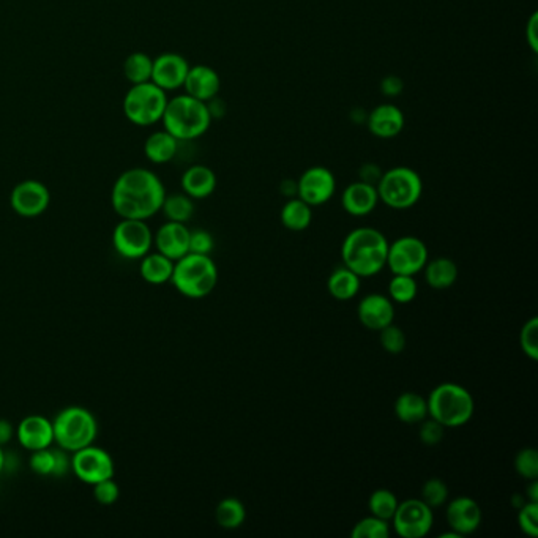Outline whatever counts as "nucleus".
Here are the masks:
<instances>
[{
  "label": "nucleus",
  "instance_id": "f257e3e1",
  "mask_svg": "<svg viewBox=\"0 0 538 538\" xmlns=\"http://www.w3.org/2000/svg\"><path fill=\"white\" fill-rule=\"evenodd\" d=\"M166 188L154 171L132 168L120 174L111 192V205L120 218L147 222L162 212Z\"/></svg>",
  "mask_w": 538,
  "mask_h": 538
},
{
  "label": "nucleus",
  "instance_id": "f03ea898",
  "mask_svg": "<svg viewBox=\"0 0 538 538\" xmlns=\"http://www.w3.org/2000/svg\"><path fill=\"white\" fill-rule=\"evenodd\" d=\"M389 246V240L381 231L374 227H357L343 240V265L362 280L379 275L387 265Z\"/></svg>",
  "mask_w": 538,
  "mask_h": 538
},
{
  "label": "nucleus",
  "instance_id": "7ed1b4c3",
  "mask_svg": "<svg viewBox=\"0 0 538 538\" xmlns=\"http://www.w3.org/2000/svg\"><path fill=\"white\" fill-rule=\"evenodd\" d=\"M207 103L196 100L188 94L174 96L168 100L164 114H163V126L171 133L180 143L194 141L209 132L212 125Z\"/></svg>",
  "mask_w": 538,
  "mask_h": 538
},
{
  "label": "nucleus",
  "instance_id": "20e7f679",
  "mask_svg": "<svg viewBox=\"0 0 538 538\" xmlns=\"http://www.w3.org/2000/svg\"><path fill=\"white\" fill-rule=\"evenodd\" d=\"M426 404L428 417L443 428H461L471 422L475 413L473 394L460 384H439L431 390Z\"/></svg>",
  "mask_w": 538,
  "mask_h": 538
},
{
  "label": "nucleus",
  "instance_id": "39448f33",
  "mask_svg": "<svg viewBox=\"0 0 538 538\" xmlns=\"http://www.w3.org/2000/svg\"><path fill=\"white\" fill-rule=\"evenodd\" d=\"M171 283L186 299H204L218 284V267L207 254L188 253L174 263Z\"/></svg>",
  "mask_w": 538,
  "mask_h": 538
},
{
  "label": "nucleus",
  "instance_id": "423d86ee",
  "mask_svg": "<svg viewBox=\"0 0 538 538\" xmlns=\"http://www.w3.org/2000/svg\"><path fill=\"white\" fill-rule=\"evenodd\" d=\"M53 430L57 447L75 453L95 443L98 422L89 409L83 406H68L55 415L53 420Z\"/></svg>",
  "mask_w": 538,
  "mask_h": 538
},
{
  "label": "nucleus",
  "instance_id": "0eeeda50",
  "mask_svg": "<svg viewBox=\"0 0 538 538\" xmlns=\"http://www.w3.org/2000/svg\"><path fill=\"white\" fill-rule=\"evenodd\" d=\"M379 203L394 210H407L419 203L423 194V180L417 171L407 166H395L383 173L377 182Z\"/></svg>",
  "mask_w": 538,
  "mask_h": 538
},
{
  "label": "nucleus",
  "instance_id": "6e6552de",
  "mask_svg": "<svg viewBox=\"0 0 538 538\" xmlns=\"http://www.w3.org/2000/svg\"><path fill=\"white\" fill-rule=\"evenodd\" d=\"M168 100V92L160 89L152 81L133 85L124 98V114L133 125H155L162 122Z\"/></svg>",
  "mask_w": 538,
  "mask_h": 538
},
{
  "label": "nucleus",
  "instance_id": "1a4fd4ad",
  "mask_svg": "<svg viewBox=\"0 0 538 538\" xmlns=\"http://www.w3.org/2000/svg\"><path fill=\"white\" fill-rule=\"evenodd\" d=\"M115 253L128 261H138L154 246V233L144 220L122 218L113 231Z\"/></svg>",
  "mask_w": 538,
  "mask_h": 538
},
{
  "label": "nucleus",
  "instance_id": "9d476101",
  "mask_svg": "<svg viewBox=\"0 0 538 538\" xmlns=\"http://www.w3.org/2000/svg\"><path fill=\"white\" fill-rule=\"evenodd\" d=\"M430 259L428 246L423 240L413 235H404L390 244L387 265L392 275H411L420 274Z\"/></svg>",
  "mask_w": 538,
  "mask_h": 538
},
{
  "label": "nucleus",
  "instance_id": "9b49d317",
  "mask_svg": "<svg viewBox=\"0 0 538 538\" xmlns=\"http://www.w3.org/2000/svg\"><path fill=\"white\" fill-rule=\"evenodd\" d=\"M392 529L401 538H423L434 524V513L422 499H406L398 503Z\"/></svg>",
  "mask_w": 538,
  "mask_h": 538
},
{
  "label": "nucleus",
  "instance_id": "f8f14e48",
  "mask_svg": "<svg viewBox=\"0 0 538 538\" xmlns=\"http://www.w3.org/2000/svg\"><path fill=\"white\" fill-rule=\"evenodd\" d=\"M72 473L83 483L94 484L115 475V463L108 450L89 445L72 453Z\"/></svg>",
  "mask_w": 538,
  "mask_h": 538
},
{
  "label": "nucleus",
  "instance_id": "ddd939ff",
  "mask_svg": "<svg viewBox=\"0 0 538 538\" xmlns=\"http://www.w3.org/2000/svg\"><path fill=\"white\" fill-rule=\"evenodd\" d=\"M297 188V198L312 207H319L335 196V175L325 166H312L300 175Z\"/></svg>",
  "mask_w": 538,
  "mask_h": 538
},
{
  "label": "nucleus",
  "instance_id": "4468645a",
  "mask_svg": "<svg viewBox=\"0 0 538 538\" xmlns=\"http://www.w3.org/2000/svg\"><path fill=\"white\" fill-rule=\"evenodd\" d=\"M51 193L40 180L27 179L19 182L10 194V205L23 218H36L48 210Z\"/></svg>",
  "mask_w": 538,
  "mask_h": 538
},
{
  "label": "nucleus",
  "instance_id": "2eb2a0df",
  "mask_svg": "<svg viewBox=\"0 0 538 538\" xmlns=\"http://www.w3.org/2000/svg\"><path fill=\"white\" fill-rule=\"evenodd\" d=\"M190 66L192 65L184 55L177 53H163L154 59L150 81L164 92L182 89Z\"/></svg>",
  "mask_w": 538,
  "mask_h": 538
},
{
  "label": "nucleus",
  "instance_id": "dca6fc26",
  "mask_svg": "<svg viewBox=\"0 0 538 538\" xmlns=\"http://www.w3.org/2000/svg\"><path fill=\"white\" fill-rule=\"evenodd\" d=\"M19 445L29 452L49 449L55 443L53 420L40 413H32L19 422L15 431Z\"/></svg>",
  "mask_w": 538,
  "mask_h": 538
},
{
  "label": "nucleus",
  "instance_id": "f3484780",
  "mask_svg": "<svg viewBox=\"0 0 538 538\" xmlns=\"http://www.w3.org/2000/svg\"><path fill=\"white\" fill-rule=\"evenodd\" d=\"M445 518L449 527L461 537L471 535L479 531L483 514L480 509L479 503L469 496H458L450 501L445 512Z\"/></svg>",
  "mask_w": 538,
  "mask_h": 538
},
{
  "label": "nucleus",
  "instance_id": "a211bd4d",
  "mask_svg": "<svg viewBox=\"0 0 538 538\" xmlns=\"http://www.w3.org/2000/svg\"><path fill=\"white\" fill-rule=\"evenodd\" d=\"M357 316L366 329L381 332L395 321V306L384 294H368L360 300Z\"/></svg>",
  "mask_w": 538,
  "mask_h": 538
},
{
  "label": "nucleus",
  "instance_id": "6ab92c4d",
  "mask_svg": "<svg viewBox=\"0 0 538 538\" xmlns=\"http://www.w3.org/2000/svg\"><path fill=\"white\" fill-rule=\"evenodd\" d=\"M190 229L185 223H164L154 234L156 252L173 259L174 263L190 253Z\"/></svg>",
  "mask_w": 538,
  "mask_h": 538
},
{
  "label": "nucleus",
  "instance_id": "aec40b11",
  "mask_svg": "<svg viewBox=\"0 0 538 538\" xmlns=\"http://www.w3.org/2000/svg\"><path fill=\"white\" fill-rule=\"evenodd\" d=\"M366 125L373 136L379 139H394L404 130V113L396 105L384 103L373 109L366 117Z\"/></svg>",
  "mask_w": 538,
  "mask_h": 538
},
{
  "label": "nucleus",
  "instance_id": "412c9836",
  "mask_svg": "<svg viewBox=\"0 0 538 538\" xmlns=\"http://www.w3.org/2000/svg\"><path fill=\"white\" fill-rule=\"evenodd\" d=\"M184 89L193 98L207 103L220 94L222 78L212 66L193 65L186 75Z\"/></svg>",
  "mask_w": 538,
  "mask_h": 538
},
{
  "label": "nucleus",
  "instance_id": "4be33fe9",
  "mask_svg": "<svg viewBox=\"0 0 538 538\" xmlns=\"http://www.w3.org/2000/svg\"><path fill=\"white\" fill-rule=\"evenodd\" d=\"M377 204H379V194H377L376 186L370 185L362 180H357L346 186L341 194V205L344 212L357 218L373 214L376 210Z\"/></svg>",
  "mask_w": 538,
  "mask_h": 538
},
{
  "label": "nucleus",
  "instance_id": "5701e85b",
  "mask_svg": "<svg viewBox=\"0 0 538 538\" xmlns=\"http://www.w3.org/2000/svg\"><path fill=\"white\" fill-rule=\"evenodd\" d=\"M216 184V174L204 164H193L180 179L182 190L192 199L209 198L215 192Z\"/></svg>",
  "mask_w": 538,
  "mask_h": 538
},
{
  "label": "nucleus",
  "instance_id": "b1692460",
  "mask_svg": "<svg viewBox=\"0 0 538 538\" xmlns=\"http://www.w3.org/2000/svg\"><path fill=\"white\" fill-rule=\"evenodd\" d=\"M180 141L166 130L152 133L144 144V154L150 163L164 164L173 162L179 154Z\"/></svg>",
  "mask_w": 538,
  "mask_h": 538
},
{
  "label": "nucleus",
  "instance_id": "393cba45",
  "mask_svg": "<svg viewBox=\"0 0 538 538\" xmlns=\"http://www.w3.org/2000/svg\"><path fill=\"white\" fill-rule=\"evenodd\" d=\"M139 274L144 282L160 286L171 283V276L174 272V261L164 256L162 253H147L145 256L139 259Z\"/></svg>",
  "mask_w": 538,
  "mask_h": 538
},
{
  "label": "nucleus",
  "instance_id": "a878e982",
  "mask_svg": "<svg viewBox=\"0 0 538 538\" xmlns=\"http://www.w3.org/2000/svg\"><path fill=\"white\" fill-rule=\"evenodd\" d=\"M422 272H425L428 286L436 291L450 289L458 280V265L450 257H436L431 261L428 259Z\"/></svg>",
  "mask_w": 538,
  "mask_h": 538
},
{
  "label": "nucleus",
  "instance_id": "bb28decb",
  "mask_svg": "<svg viewBox=\"0 0 538 538\" xmlns=\"http://www.w3.org/2000/svg\"><path fill=\"white\" fill-rule=\"evenodd\" d=\"M395 415L403 423L417 425L428 417V404L425 396L406 392L401 394L395 401Z\"/></svg>",
  "mask_w": 538,
  "mask_h": 538
},
{
  "label": "nucleus",
  "instance_id": "cd10ccee",
  "mask_svg": "<svg viewBox=\"0 0 538 538\" xmlns=\"http://www.w3.org/2000/svg\"><path fill=\"white\" fill-rule=\"evenodd\" d=\"M360 284H362V278L355 275L353 270L343 265L340 269L332 272L327 282V289L334 299L347 302L359 294Z\"/></svg>",
  "mask_w": 538,
  "mask_h": 538
},
{
  "label": "nucleus",
  "instance_id": "c85d7f7f",
  "mask_svg": "<svg viewBox=\"0 0 538 538\" xmlns=\"http://www.w3.org/2000/svg\"><path fill=\"white\" fill-rule=\"evenodd\" d=\"M280 220L289 231H305L313 222V207L300 198L287 199V203L283 205Z\"/></svg>",
  "mask_w": 538,
  "mask_h": 538
},
{
  "label": "nucleus",
  "instance_id": "c756f323",
  "mask_svg": "<svg viewBox=\"0 0 538 538\" xmlns=\"http://www.w3.org/2000/svg\"><path fill=\"white\" fill-rule=\"evenodd\" d=\"M215 520L218 526L227 531L239 529L246 520V509L237 497H226L216 505Z\"/></svg>",
  "mask_w": 538,
  "mask_h": 538
},
{
  "label": "nucleus",
  "instance_id": "7c9ffc66",
  "mask_svg": "<svg viewBox=\"0 0 538 538\" xmlns=\"http://www.w3.org/2000/svg\"><path fill=\"white\" fill-rule=\"evenodd\" d=\"M194 199L190 198L185 193H174L166 194L163 201V215L168 218V222L188 223L194 215Z\"/></svg>",
  "mask_w": 538,
  "mask_h": 538
},
{
  "label": "nucleus",
  "instance_id": "2f4dec72",
  "mask_svg": "<svg viewBox=\"0 0 538 538\" xmlns=\"http://www.w3.org/2000/svg\"><path fill=\"white\" fill-rule=\"evenodd\" d=\"M152 68H154V59L149 55L133 53L126 57L124 64V75L132 85H143V83H149L152 79Z\"/></svg>",
  "mask_w": 538,
  "mask_h": 538
},
{
  "label": "nucleus",
  "instance_id": "473e14b6",
  "mask_svg": "<svg viewBox=\"0 0 538 538\" xmlns=\"http://www.w3.org/2000/svg\"><path fill=\"white\" fill-rule=\"evenodd\" d=\"M398 497L390 490H376L368 499V510L373 516H377L381 520L389 521L394 518L396 509H398Z\"/></svg>",
  "mask_w": 538,
  "mask_h": 538
},
{
  "label": "nucleus",
  "instance_id": "72a5a7b5",
  "mask_svg": "<svg viewBox=\"0 0 538 538\" xmlns=\"http://www.w3.org/2000/svg\"><path fill=\"white\" fill-rule=\"evenodd\" d=\"M419 293V286L415 278L411 275H394L389 283V299L394 304L407 305L411 304Z\"/></svg>",
  "mask_w": 538,
  "mask_h": 538
},
{
  "label": "nucleus",
  "instance_id": "f704fd0d",
  "mask_svg": "<svg viewBox=\"0 0 538 538\" xmlns=\"http://www.w3.org/2000/svg\"><path fill=\"white\" fill-rule=\"evenodd\" d=\"M389 521L381 520L377 516H366L360 520L351 531L353 538H389L390 537Z\"/></svg>",
  "mask_w": 538,
  "mask_h": 538
},
{
  "label": "nucleus",
  "instance_id": "c9c22d12",
  "mask_svg": "<svg viewBox=\"0 0 538 538\" xmlns=\"http://www.w3.org/2000/svg\"><path fill=\"white\" fill-rule=\"evenodd\" d=\"M449 486L441 479L426 480L422 486V501L431 507L437 509L449 503Z\"/></svg>",
  "mask_w": 538,
  "mask_h": 538
},
{
  "label": "nucleus",
  "instance_id": "e433bc0d",
  "mask_svg": "<svg viewBox=\"0 0 538 538\" xmlns=\"http://www.w3.org/2000/svg\"><path fill=\"white\" fill-rule=\"evenodd\" d=\"M514 469L523 479L538 480V453L533 447H527L518 452L514 458Z\"/></svg>",
  "mask_w": 538,
  "mask_h": 538
},
{
  "label": "nucleus",
  "instance_id": "4c0bfd02",
  "mask_svg": "<svg viewBox=\"0 0 538 538\" xmlns=\"http://www.w3.org/2000/svg\"><path fill=\"white\" fill-rule=\"evenodd\" d=\"M521 351L535 362L538 359V317H531L520 332Z\"/></svg>",
  "mask_w": 538,
  "mask_h": 538
},
{
  "label": "nucleus",
  "instance_id": "58836bf2",
  "mask_svg": "<svg viewBox=\"0 0 538 538\" xmlns=\"http://www.w3.org/2000/svg\"><path fill=\"white\" fill-rule=\"evenodd\" d=\"M379 334H381V336H379L381 346H383L385 353L398 355V354L403 353L406 349V335H404V332L400 327H396L394 324L387 325Z\"/></svg>",
  "mask_w": 538,
  "mask_h": 538
},
{
  "label": "nucleus",
  "instance_id": "ea45409f",
  "mask_svg": "<svg viewBox=\"0 0 538 538\" xmlns=\"http://www.w3.org/2000/svg\"><path fill=\"white\" fill-rule=\"evenodd\" d=\"M29 467L40 477H53L55 469V449H42L30 452Z\"/></svg>",
  "mask_w": 538,
  "mask_h": 538
},
{
  "label": "nucleus",
  "instance_id": "a19ab883",
  "mask_svg": "<svg viewBox=\"0 0 538 538\" xmlns=\"http://www.w3.org/2000/svg\"><path fill=\"white\" fill-rule=\"evenodd\" d=\"M518 524L521 533H526L527 537H538V503H526L518 512Z\"/></svg>",
  "mask_w": 538,
  "mask_h": 538
},
{
  "label": "nucleus",
  "instance_id": "79ce46f5",
  "mask_svg": "<svg viewBox=\"0 0 538 538\" xmlns=\"http://www.w3.org/2000/svg\"><path fill=\"white\" fill-rule=\"evenodd\" d=\"M94 497H95L96 503L105 507L114 505V503L119 501L120 488L117 482L113 479L103 480L98 483L94 484Z\"/></svg>",
  "mask_w": 538,
  "mask_h": 538
},
{
  "label": "nucleus",
  "instance_id": "37998d69",
  "mask_svg": "<svg viewBox=\"0 0 538 538\" xmlns=\"http://www.w3.org/2000/svg\"><path fill=\"white\" fill-rule=\"evenodd\" d=\"M443 434H445V428L441 423H437L436 420L426 417L423 422H420L419 437L425 445H437L443 443Z\"/></svg>",
  "mask_w": 538,
  "mask_h": 538
},
{
  "label": "nucleus",
  "instance_id": "c03bdc74",
  "mask_svg": "<svg viewBox=\"0 0 538 538\" xmlns=\"http://www.w3.org/2000/svg\"><path fill=\"white\" fill-rule=\"evenodd\" d=\"M214 246H215V240L209 231L194 229L190 233V253L210 256V253L214 252Z\"/></svg>",
  "mask_w": 538,
  "mask_h": 538
},
{
  "label": "nucleus",
  "instance_id": "a18cd8bd",
  "mask_svg": "<svg viewBox=\"0 0 538 538\" xmlns=\"http://www.w3.org/2000/svg\"><path fill=\"white\" fill-rule=\"evenodd\" d=\"M72 473V453L66 450L55 449V469H53V477L62 479L66 473Z\"/></svg>",
  "mask_w": 538,
  "mask_h": 538
},
{
  "label": "nucleus",
  "instance_id": "49530a36",
  "mask_svg": "<svg viewBox=\"0 0 538 538\" xmlns=\"http://www.w3.org/2000/svg\"><path fill=\"white\" fill-rule=\"evenodd\" d=\"M403 89H404V83L401 81V78L395 76V75L385 76L383 79V83H381L383 95L389 96V98H395V96L401 95Z\"/></svg>",
  "mask_w": 538,
  "mask_h": 538
},
{
  "label": "nucleus",
  "instance_id": "de8ad7c7",
  "mask_svg": "<svg viewBox=\"0 0 538 538\" xmlns=\"http://www.w3.org/2000/svg\"><path fill=\"white\" fill-rule=\"evenodd\" d=\"M526 40L533 55L538 53V13L533 12L526 25Z\"/></svg>",
  "mask_w": 538,
  "mask_h": 538
},
{
  "label": "nucleus",
  "instance_id": "09e8293b",
  "mask_svg": "<svg viewBox=\"0 0 538 538\" xmlns=\"http://www.w3.org/2000/svg\"><path fill=\"white\" fill-rule=\"evenodd\" d=\"M383 169L379 168L377 164H373V163H370V164H364V166L360 168V180H362V182H366V184H370V185L376 186L377 182L383 177Z\"/></svg>",
  "mask_w": 538,
  "mask_h": 538
},
{
  "label": "nucleus",
  "instance_id": "8fccbe9b",
  "mask_svg": "<svg viewBox=\"0 0 538 538\" xmlns=\"http://www.w3.org/2000/svg\"><path fill=\"white\" fill-rule=\"evenodd\" d=\"M15 426L12 422L6 419H0V447H4L8 443H12L15 436Z\"/></svg>",
  "mask_w": 538,
  "mask_h": 538
},
{
  "label": "nucleus",
  "instance_id": "3c124183",
  "mask_svg": "<svg viewBox=\"0 0 538 538\" xmlns=\"http://www.w3.org/2000/svg\"><path fill=\"white\" fill-rule=\"evenodd\" d=\"M297 180L286 179L283 180L282 185H280V192L283 196H286L287 199L297 198Z\"/></svg>",
  "mask_w": 538,
  "mask_h": 538
},
{
  "label": "nucleus",
  "instance_id": "603ef678",
  "mask_svg": "<svg viewBox=\"0 0 538 538\" xmlns=\"http://www.w3.org/2000/svg\"><path fill=\"white\" fill-rule=\"evenodd\" d=\"M527 503H538V480H531L526 490Z\"/></svg>",
  "mask_w": 538,
  "mask_h": 538
},
{
  "label": "nucleus",
  "instance_id": "864d4df0",
  "mask_svg": "<svg viewBox=\"0 0 538 538\" xmlns=\"http://www.w3.org/2000/svg\"><path fill=\"white\" fill-rule=\"evenodd\" d=\"M526 503V496H523V494H513V496H512V505L516 507L518 510H520L521 507H523V505H524Z\"/></svg>",
  "mask_w": 538,
  "mask_h": 538
},
{
  "label": "nucleus",
  "instance_id": "5fc2aeb1",
  "mask_svg": "<svg viewBox=\"0 0 538 538\" xmlns=\"http://www.w3.org/2000/svg\"><path fill=\"white\" fill-rule=\"evenodd\" d=\"M5 452L0 447V475L5 471Z\"/></svg>",
  "mask_w": 538,
  "mask_h": 538
}]
</instances>
